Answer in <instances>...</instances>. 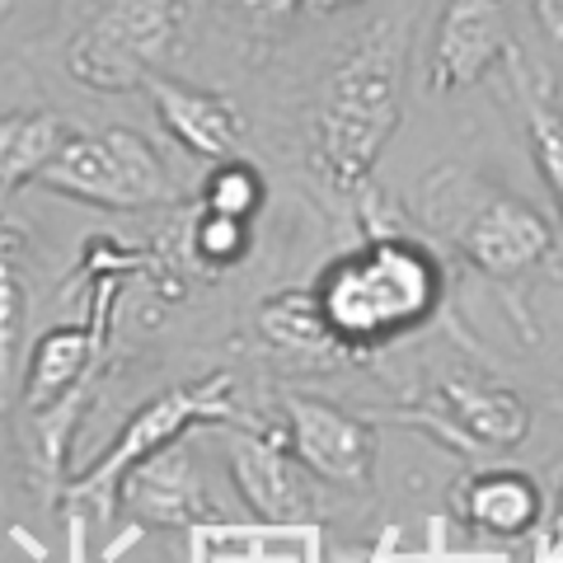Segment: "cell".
Here are the masks:
<instances>
[{
  "label": "cell",
  "mask_w": 563,
  "mask_h": 563,
  "mask_svg": "<svg viewBox=\"0 0 563 563\" xmlns=\"http://www.w3.org/2000/svg\"><path fill=\"white\" fill-rule=\"evenodd\" d=\"M188 0H99L66 43L70 80L95 95L146 90L184 47Z\"/></svg>",
  "instance_id": "5"
},
{
  "label": "cell",
  "mask_w": 563,
  "mask_h": 563,
  "mask_svg": "<svg viewBox=\"0 0 563 563\" xmlns=\"http://www.w3.org/2000/svg\"><path fill=\"white\" fill-rule=\"evenodd\" d=\"M503 66L512 70V90H517V103H521L531 161H536L540 179H544V188H550V198L559 207V221H563V103L554 95L550 76L521 57V47L507 52Z\"/></svg>",
  "instance_id": "15"
},
{
  "label": "cell",
  "mask_w": 563,
  "mask_h": 563,
  "mask_svg": "<svg viewBox=\"0 0 563 563\" xmlns=\"http://www.w3.org/2000/svg\"><path fill=\"white\" fill-rule=\"evenodd\" d=\"M268 202V184L250 161H217V169L207 174L202 184V207L207 211H221V217H240V221H254L258 207Z\"/></svg>",
  "instance_id": "19"
},
{
  "label": "cell",
  "mask_w": 563,
  "mask_h": 563,
  "mask_svg": "<svg viewBox=\"0 0 563 563\" xmlns=\"http://www.w3.org/2000/svg\"><path fill=\"white\" fill-rule=\"evenodd\" d=\"M47 192L66 202L99 207V211H151L179 207V184H174L161 151L132 128L103 132H70L62 155L38 179Z\"/></svg>",
  "instance_id": "6"
},
{
  "label": "cell",
  "mask_w": 563,
  "mask_h": 563,
  "mask_svg": "<svg viewBox=\"0 0 563 563\" xmlns=\"http://www.w3.org/2000/svg\"><path fill=\"white\" fill-rule=\"evenodd\" d=\"M146 95H151V109L161 118V128L179 141L188 155L198 161H231L244 141V118L240 109L225 95L217 90H198L188 80H174V76H151L146 80Z\"/></svg>",
  "instance_id": "12"
},
{
  "label": "cell",
  "mask_w": 563,
  "mask_h": 563,
  "mask_svg": "<svg viewBox=\"0 0 563 563\" xmlns=\"http://www.w3.org/2000/svg\"><path fill=\"white\" fill-rule=\"evenodd\" d=\"M376 418L428 428L437 442H446L465 455L470 451L503 455V451H517L531 437V404L512 385L474 372V366H451V372H442L428 385V395H418V404L380 409Z\"/></svg>",
  "instance_id": "7"
},
{
  "label": "cell",
  "mask_w": 563,
  "mask_h": 563,
  "mask_svg": "<svg viewBox=\"0 0 563 563\" xmlns=\"http://www.w3.org/2000/svg\"><path fill=\"white\" fill-rule=\"evenodd\" d=\"M254 24H287L296 10H306V0H235Z\"/></svg>",
  "instance_id": "20"
},
{
  "label": "cell",
  "mask_w": 563,
  "mask_h": 563,
  "mask_svg": "<svg viewBox=\"0 0 563 563\" xmlns=\"http://www.w3.org/2000/svg\"><path fill=\"white\" fill-rule=\"evenodd\" d=\"M451 517L474 536L526 540L544 521V493L526 470H474L451 488Z\"/></svg>",
  "instance_id": "13"
},
{
  "label": "cell",
  "mask_w": 563,
  "mask_h": 563,
  "mask_svg": "<svg viewBox=\"0 0 563 563\" xmlns=\"http://www.w3.org/2000/svg\"><path fill=\"white\" fill-rule=\"evenodd\" d=\"M550 531H554V544H563V484H559V498H554V517H550Z\"/></svg>",
  "instance_id": "24"
},
{
  "label": "cell",
  "mask_w": 563,
  "mask_h": 563,
  "mask_svg": "<svg viewBox=\"0 0 563 563\" xmlns=\"http://www.w3.org/2000/svg\"><path fill=\"white\" fill-rule=\"evenodd\" d=\"M66 141H70L66 118L47 109H20V113L0 118V207L24 184H38L43 169L57 161Z\"/></svg>",
  "instance_id": "17"
},
{
  "label": "cell",
  "mask_w": 563,
  "mask_h": 563,
  "mask_svg": "<svg viewBox=\"0 0 563 563\" xmlns=\"http://www.w3.org/2000/svg\"><path fill=\"white\" fill-rule=\"evenodd\" d=\"M517 47L507 24V0H446L437 14V33L422 66V90L446 99L479 85L493 66L507 62Z\"/></svg>",
  "instance_id": "10"
},
{
  "label": "cell",
  "mask_w": 563,
  "mask_h": 563,
  "mask_svg": "<svg viewBox=\"0 0 563 563\" xmlns=\"http://www.w3.org/2000/svg\"><path fill=\"white\" fill-rule=\"evenodd\" d=\"M413 14H385L352 38L320 76L310 103V165L339 198H357L372 184L390 136L404 118Z\"/></svg>",
  "instance_id": "1"
},
{
  "label": "cell",
  "mask_w": 563,
  "mask_h": 563,
  "mask_svg": "<svg viewBox=\"0 0 563 563\" xmlns=\"http://www.w3.org/2000/svg\"><path fill=\"white\" fill-rule=\"evenodd\" d=\"M118 503L128 507V517L146 531H202L207 521H217V498L202 488L198 470H192L188 446H169L155 461L136 465L118 488Z\"/></svg>",
  "instance_id": "11"
},
{
  "label": "cell",
  "mask_w": 563,
  "mask_h": 563,
  "mask_svg": "<svg viewBox=\"0 0 563 563\" xmlns=\"http://www.w3.org/2000/svg\"><path fill=\"white\" fill-rule=\"evenodd\" d=\"M531 14H536L544 38L563 47V0H531Z\"/></svg>",
  "instance_id": "21"
},
{
  "label": "cell",
  "mask_w": 563,
  "mask_h": 563,
  "mask_svg": "<svg viewBox=\"0 0 563 563\" xmlns=\"http://www.w3.org/2000/svg\"><path fill=\"white\" fill-rule=\"evenodd\" d=\"M192 428H258V418L244 413L235 399V372H211L202 380L174 385V390L155 395L151 404H141V409L122 422L113 446L66 484L70 507H85L90 517H109L122 479H128L136 465L155 461L161 451L179 446Z\"/></svg>",
  "instance_id": "4"
},
{
  "label": "cell",
  "mask_w": 563,
  "mask_h": 563,
  "mask_svg": "<svg viewBox=\"0 0 563 563\" xmlns=\"http://www.w3.org/2000/svg\"><path fill=\"white\" fill-rule=\"evenodd\" d=\"M418 221L432 240H442L446 250L465 263L470 273L503 291L512 320L531 339V314L521 306V287L536 273H559L563 277V240L554 221L544 217L536 202H526L521 192H507L498 184L479 179L461 165L432 169L418 188Z\"/></svg>",
  "instance_id": "2"
},
{
  "label": "cell",
  "mask_w": 563,
  "mask_h": 563,
  "mask_svg": "<svg viewBox=\"0 0 563 563\" xmlns=\"http://www.w3.org/2000/svg\"><path fill=\"white\" fill-rule=\"evenodd\" d=\"M287 442L320 484L339 488H372L376 479V428L362 413L343 409L333 399L291 390L282 399Z\"/></svg>",
  "instance_id": "9"
},
{
  "label": "cell",
  "mask_w": 563,
  "mask_h": 563,
  "mask_svg": "<svg viewBox=\"0 0 563 563\" xmlns=\"http://www.w3.org/2000/svg\"><path fill=\"white\" fill-rule=\"evenodd\" d=\"M188 258L198 263V268L207 273H225V268H235V263L250 254V244H254V231H250V221H240V217H221V211H198L188 225Z\"/></svg>",
  "instance_id": "18"
},
{
  "label": "cell",
  "mask_w": 563,
  "mask_h": 563,
  "mask_svg": "<svg viewBox=\"0 0 563 563\" xmlns=\"http://www.w3.org/2000/svg\"><path fill=\"white\" fill-rule=\"evenodd\" d=\"M24 333H29V273H24V231L0 207V409L20 395L24 380Z\"/></svg>",
  "instance_id": "16"
},
{
  "label": "cell",
  "mask_w": 563,
  "mask_h": 563,
  "mask_svg": "<svg viewBox=\"0 0 563 563\" xmlns=\"http://www.w3.org/2000/svg\"><path fill=\"white\" fill-rule=\"evenodd\" d=\"M352 5H362V0H306V10L310 14H343Z\"/></svg>",
  "instance_id": "23"
},
{
  "label": "cell",
  "mask_w": 563,
  "mask_h": 563,
  "mask_svg": "<svg viewBox=\"0 0 563 563\" xmlns=\"http://www.w3.org/2000/svg\"><path fill=\"white\" fill-rule=\"evenodd\" d=\"M314 296L347 357H372L442 310L446 273L422 235L409 225H385L366 231L357 250L333 258L314 282Z\"/></svg>",
  "instance_id": "3"
},
{
  "label": "cell",
  "mask_w": 563,
  "mask_h": 563,
  "mask_svg": "<svg viewBox=\"0 0 563 563\" xmlns=\"http://www.w3.org/2000/svg\"><path fill=\"white\" fill-rule=\"evenodd\" d=\"M254 329H258V339L277 352V357H291L301 366H320L324 372V366H339L347 357L343 339L324 320L314 287H291V291L268 296V301L258 306V314H254Z\"/></svg>",
  "instance_id": "14"
},
{
  "label": "cell",
  "mask_w": 563,
  "mask_h": 563,
  "mask_svg": "<svg viewBox=\"0 0 563 563\" xmlns=\"http://www.w3.org/2000/svg\"><path fill=\"white\" fill-rule=\"evenodd\" d=\"M225 465L250 503V512L268 526H314L320 521V479L296 461L287 432L268 428H240L225 442Z\"/></svg>",
  "instance_id": "8"
},
{
  "label": "cell",
  "mask_w": 563,
  "mask_h": 563,
  "mask_svg": "<svg viewBox=\"0 0 563 563\" xmlns=\"http://www.w3.org/2000/svg\"><path fill=\"white\" fill-rule=\"evenodd\" d=\"M362 563H422V554H404V550H395V544H390V536H385L380 550H372Z\"/></svg>",
  "instance_id": "22"
},
{
  "label": "cell",
  "mask_w": 563,
  "mask_h": 563,
  "mask_svg": "<svg viewBox=\"0 0 563 563\" xmlns=\"http://www.w3.org/2000/svg\"><path fill=\"white\" fill-rule=\"evenodd\" d=\"M57 5H62L66 14H76V10H95V0H57Z\"/></svg>",
  "instance_id": "25"
}]
</instances>
